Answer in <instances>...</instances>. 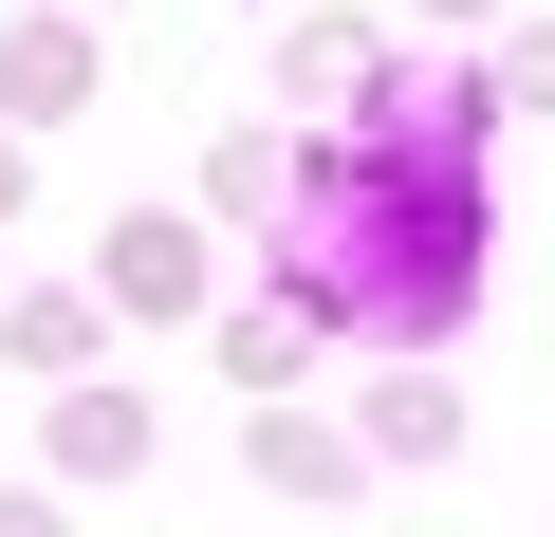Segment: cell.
<instances>
[{"label":"cell","mask_w":555,"mask_h":537,"mask_svg":"<svg viewBox=\"0 0 555 537\" xmlns=\"http://www.w3.org/2000/svg\"><path fill=\"white\" fill-rule=\"evenodd\" d=\"M481 93L463 75H408L389 112H371V149L352 167H315V316H352V334H389V353H426L463 297H481Z\"/></svg>","instance_id":"obj_1"}]
</instances>
